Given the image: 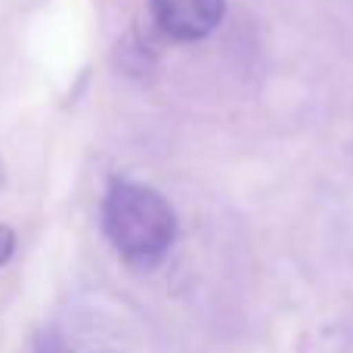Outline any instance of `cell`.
<instances>
[{
    "label": "cell",
    "instance_id": "6da1fadb",
    "mask_svg": "<svg viewBox=\"0 0 353 353\" xmlns=\"http://www.w3.org/2000/svg\"><path fill=\"white\" fill-rule=\"evenodd\" d=\"M103 230L130 263H155L176 239V217L165 195L143 183L115 180L103 201Z\"/></svg>",
    "mask_w": 353,
    "mask_h": 353
},
{
    "label": "cell",
    "instance_id": "7a4b0ae2",
    "mask_svg": "<svg viewBox=\"0 0 353 353\" xmlns=\"http://www.w3.org/2000/svg\"><path fill=\"white\" fill-rule=\"evenodd\" d=\"M226 0H152L159 28L174 41H201L220 25Z\"/></svg>",
    "mask_w": 353,
    "mask_h": 353
},
{
    "label": "cell",
    "instance_id": "3957f363",
    "mask_svg": "<svg viewBox=\"0 0 353 353\" xmlns=\"http://www.w3.org/2000/svg\"><path fill=\"white\" fill-rule=\"evenodd\" d=\"M12 251H16V232L6 223H0V267L12 257Z\"/></svg>",
    "mask_w": 353,
    "mask_h": 353
}]
</instances>
